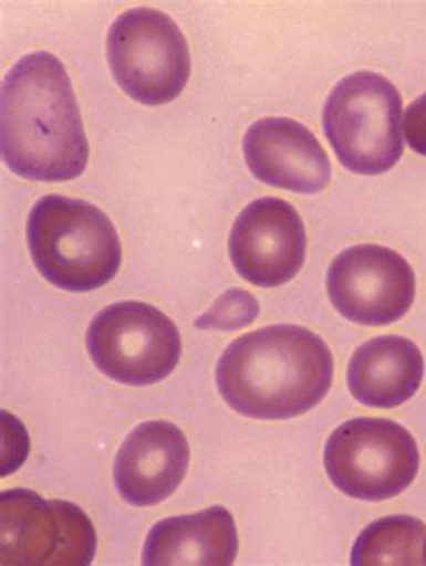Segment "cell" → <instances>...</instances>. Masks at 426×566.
Instances as JSON below:
<instances>
[{
    "mask_svg": "<svg viewBox=\"0 0 426 566\" xmlns=\"http://www.w3.org/2000/svg\"><path fill=\"white\" fill-rule=\"evenodd\" d=\"M0 146L6 166L39 182L77 178L89 140L67 69L48 51L25 54L6 74L0 97Z\"/></svg>",
    "mask_w": 426,
    "mask_h": 566,
    "instance_id": "obj_1",
    "label": "cell"
},
{
    "mask_svg": "<svg viewBox=\"0 0 426 566\" xmlns=\"http://www.w3.org/2000/svg\"><path fill=\"white\" fill-rule=\"evenodd\" d=\"M326 342L292 324L261 327L232 342L216 365L221 398L245 418L283 421L310 412L333 384Z\"/></svg>",
    "mask_w": 426,
    "mask_h": 566,
    "instance_id": "obj_2",
    "label": "cell"
},
{
    "mask_svg": "<svg viewBox=\"0 0 426 566\" xmlns=\"http://www.w3.org/2000/svg\"><path fill=\"white\" fill-rule=\"evenodd\" d=\"M25 234L34 266L56 289L92 292L120 272V234L111 218L85 200L40 198L29 212Z\"/></svg>",
    "mask_w": 426,
    "mask_h": 566,
    "instance_id": "obj_3",
    "label": "cell"
},
{
    "mask_svg": "<svg viewBox=\"0 0 426 566\" xmlns=\"http://www.w3.org/2000/svg\"><path fill=\"white\" fill-rule=\"evenodd\" d=\"M403 103L387 77L360 71L342 77L328 96L324 134L351 174L384 175L403 155Z\"/></svg>",
    "mask_w": 426,
    "mask_h": 566,
    "instance_id": "obj_4",
    "label": "cell"
},
{
    "mask_svg": "<svg viewBox=\"0 0 426 566\" xmlns=\"http://www.w3.org/2000/svg\"><path fill=\"white\" fill-rule=\"evenodd\" d=\"M106 56L117 85L143 105L173 102L191 76L186 36L172 17L154 8H134L112 22Z\"/></svg>",
    "mask_w": 426,
    "mask_h": 566,
    "instance_id": "obj_5",
    "label": "cell"
},
{
    "mask_svg": "<svg viewBox=\"0 0 426 566\" xmlns=\"http://www.w3.org/2000/svg\"><path fill=\"white\" fill-rule=\"evenodd\" d=\"M324 468L336 490L351 499L382 502L413 485L419 450L413 433L398 422L356 418L331 433Z\"/></svg>",
    "mask_w": 426,
    "mask_h": 566,
    "instance_id": "obj_6",
    "label": "cell"
},
{
    "mask_svg": "<svg viewBox=\"0 0 426 566\" xmlns=\"http://www.w3.org/2000/svg\"><path fill=\"white\" fill-rule=\"evenodd\" d=\"M85 342L97 370L132 387L168 378L183 355L177 324L158 307L139 301L103 307L92 318Z\"/></svg>",
    "mask_w": 426,
    "mask_h": 566,
    "instance_id": "obj_7",
    "label": "cell"
},
{
    "mask_svg": "<svg viewBox=\"0 0 426 566\" xmlns=\"http://www.w3.org/2000/svg\"><path fill=\"white\" fill-rule=\"evenodd\" d=\"M96 528L82 507L29 490L0 494V563L8 566H89Z\"/></svg>",
    "mask_w": 426,
    "mask_h": 566,
    "instance_id": "obj_8",
    "label": "cell"
},
{
    "mask_svg": "<svg viewBox=\"0 0 426 566\" xmlns=\"http://www.w3.org/2000/svg\"><path fill=\"white\" fill-rule=\"evenodd\" d=\"M328 297L336 312L360 326H388L405 317L416 297L408 261L387 247L355 245L330 264Z\"/></svg>",
    "mask_w": 426,
    "mask_h": 566,
    "instance_id": "obj_9",
    "label": "cell"
},
{
    "mask_svg": "<svg viewBox=\"0 0 426 566\" xmlns=\"http://www.w3.org/2000/svg\"><path fill=\"white\" fill-rule=\"evenodd\" d=\"M304 221L292 203L259 198L245 207L229 234V255L247 283L278 289L292 281L306 260Z\"/></svg>",
    "mask_w": 426,
    "mask_h": 566,
    "instance_id": "obj_10",
    "label": "cell"
},
{
    "mask_svg": "<svg viewBox=\"0 0 426 566\" xmlns=\"http://www.w3.org/2000/svg\"><path fill=\"white\" fill-rule=\"evenodd\" d=\"M245 163L259 182L315 195L331 182L326 151L306 126L290 117H263L243 137Z\"/></svg>",
    "mask_w": 426,
    "mask_h": 566,
    "instance_id": "obj_11",
    "label": "cell"
},
{
    "mask_svg": "<svg viewBox=\"0 0 426 566\" xmlns=\"http://www.w3.org/2000/svg\"><path fill=\"white\" fill-rule=\"evenodd\" d=\"M189 457V442L177 424L143 422L115 455L114 482L121 499L135 507L160 504L183 484Z\"/></svg>",
    "mask_w": 426,
    "mask_h": 566,
    "instance_id": "obj_12",
    "label": "cell"
},
{
    "mask_svg": "<svg viewBox=\"0 0 426 566\" xmlns=\"http://www.w3.org/2000/svg\"><path fill=\"white\" fill-rule=\"evenodd\" d=\"M235 516L221 505L160 520L143 548L146 566H230L238 556Z\"/></svg>",
    "mask_w": 426,
    "mask_h": 566,
    "instance_id": "obj_13",
    "label": "cell"
},
{
    "mask_svg": "<svg viewBox=\"0 0 426 566\" xmlns=\"http://www.w3.org/2000/svg\"><path fill=\"white\" fill-rule=\"evenodd\" d=\"M425 376L422 350L405 336L385 335L365 342L347 367L350 392L371 408H396L416 396Z\"/></svg>",
    "mask_w": 426,
    "mask_h": 566,
    "instance_id": "obj_14",
    "label": "cell"
},
{
    "mask_svg": "<svg viewBox=\"0 0 426 566\" xmlns=\"http://www.w3.org/2000/svg\"><path fill=\"white\" fill-rule=\"evenodd\" d=\"M353 566L426 565V525L407 514L376 520L356 537Z\"/></svg>",
    "mask_w": 426,
    "mask_h": 566,
    "instance_id": "obj_15",
    "label": "cell"
},
{
    "mask_svg": "<svg viewBox=\"0 0 426 566\" xmlns=\"http://www.w3.org/2000/svg\"><path fill=\"white\" fill-rule=\"evenodd\" d=\"M259 317V303L252 293L241 289L227 290L209 310L195 321L198 329L238 332Z\"/></svg>",
    "mask_w": 426,
    "mask_h": 566,
    "instance_id": "obj_16",
    "label": "cell"
},
{
    "mask_svg": "<svg viewBox=\"0 0 426 566\" xmlns=\"http://www.w3.org/2000/svg\"><path fill=\"white\" fill-rule=\"evenodd\" d=\"M2 433L10 437L11 441L10 451L2 453V476H6L8 473H13L25 461L29 439L22 422L8 412H2Z\"/></svg>",
    "mask_w": 426,
    "mask_h": 566,
    "instance_id": "obj_17",
    "label": "cell"
},
{
    "mask_svg": "<svg viewBox=\"0 0 426 566\" xmlns=\"http://www.w3.org/2000/svg\"><path fill=\"white\" fill-rule=\"evenodd\" d=\"M403 134L416 154L426 157V94L408 105L403 116Z\"/></svg>",
    "mask_w": 426,
    "mask_h": 566,
    "instance_id": "obj_18",
    "label": "cell"
}]
</instances>
